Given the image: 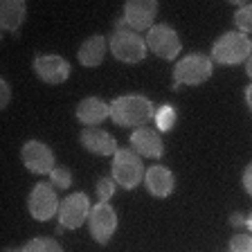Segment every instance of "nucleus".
<instances>
[{"label": "nucleus", "mask_w": 252, "mask_h": 252, "mask_svg": "<svg viewBox=\"0 0 252 252\" xmlns=\"http://www.w3.org/2000/svg\"><path fill=\"white\" fill-rule=\"evenodd\" d=\"M156 106L144 94H122L110 101V122L124 128L149 126L156 117Z\"/></svg>", "instance_id": "f257e3e1"}, {"label": "nucleus", "mask_w": 252, "mask_h": 252, "mask_svg": "<svg viewBox=\"0 0 252 252\" xmlns=\"http://www.w3.org/2000/svg\"><path fill=\"white\" fill-rule=\"evenodd\" d=\"M250 54H252V38L248 34L232 30L216 38V43L212 45L210 59L214 63H220V65H239V63H246Z\"/></svg>", "instance_id": "f03ea898"}, {"label": "nucleus", "mask_w": 252, "mask_h": 252, "mask_svg": "<svg viewBox=\"0 0 252 252\" xmlns=\"http://www.w3.org/2000/svg\"><path fill=\"white\" fill-rule=\"evenodd\" d=\"M144 173H147L144 162L131 147L117 149V153L113 156V164H110V176L115 178L117 187L135 189L137 185L144 183Z\"/></svg>", "instance_id": "7ed1b4c3"}, {"label": "nucleus", "mask_w": 252, "mask_h": 252, "mask_svg": "<svg viewBox=\"0 0 252 252\" xmlns=\"http://www.w3.org/2000/svg\"><path fill=\"white\" fill-rule=\"evenodd\" d=\"M214 72V61L207 54L191 52L173 65V90L180 86H200Z\"/></svg>", "instance_id": "20e7f679"}, {"label": "nucleus", "mask_w": 252, "mask_h": 252, "mask_svg": "<svg viewBox=\"0 0 252 252\" xmlns=\"http://www.w3.org/2000/svg\"><path fill=\"white\" fill-rule=\"evenodd\" d=\"M110 54L122 63H140L147 59V38L128 30V27H115V32L108 38Z\"/></svg>", "instance_id": "39448f33"}, {"label": "nucleus", "mask_w": 252, "mask_h": 252, "mask_svg": "<svg viewBox=\"0 0 252 252\" xmlns=\"http://www.w3.org/2000/svg\"><path fill=\"white\" fill-rule=\"evenodd\" d=\"M61 198L57 196V187L52 183H36L27 196V210L34 220H50L59 214Z\"/></svg>", "instance_id": "423d86ee"}, {"label": "nucleus", "mask_w": 252, "mask_h": 252, "mask_svg": "<svg viewBox=\"0 0 252 252\" xmlns=\"http://www.w3.org/2000/svg\"><path fill=\"white\" fill-rule=\"evenodd\" d=\"M147 47L156 57L164 59V61H173L183 52V41H180L178 32L167 23H158L147 32Z\"/></svg>", "instance_id": "0eeeda50"}, {"label": "nucleus", "mask_w": 252, "mask_h": 252, "mask_svg": "<svg viewBox=\"0 0 252 252\" xmlns=\"http://www.w3.org/2000/svg\"><path fill=\"white\" fill-rule=\"evenodd\" d=\"M158 2L156 0H128L124 2V16L117 21L115 27H128L133 32H149L156 25Z\"/></svg>", "instance_id": "6e6552de"}, {"label": "nucleus", "mask_w": 252, "mask_h": 252, "mask_svg": "<svg viewBox=\"0 0 252 252\" xmlns=\"http://www.w3.org/2000/svg\"><path fill=\"white\" fill-rule=\"evenodd\" d=\"M90 198L86 191H74L70 194L68 198L61 200V207H59V225H63L65 230H79V227L88 223V216H90Z\"/></svg>", "instance_id": "1a4fd4ad"}, {"label": "nucleus", "mask_w": 252, "mask_h": 252, "mask_svg": "<svg viewBox=\"0 0 252 252\" xmlns=\"http://www.w3.org/2000/svg\"><path fill=\"white\" fill-rule=\"evenodd\" d=\"M21 160L27 167V171L36 173V176H50L57 169V158L52 149L41 140H30L21 149Z\"/></svg>", "instance_id": "9d476101"}, {"label": "nucleus", "mask_w": 252, "mask_h": 252, "mask_svg": "<svg viewBox=\"0 0 252 252\" xmlns=\"http://www.w3.org/2000/svg\"><path fill=\"white\" fill-rule=\"evenodd\" d=\"M88 230H90V236L99 246H106V243L113 239L117 230V212L115 207L110 203H97L93 205L90 210V216H88Z\"/></svg>", "instance_id": "9b49d317"}, {"label": "nucleus", "mask_w": 252, "mask_h": 252, "mask_svg": "<svg viewBox=\"0 0 252 252\" xmlns=\"http://www.w3.org/2000/svg\"><path fill=\"white\" fill-rule=\"evenodd\" d=\"M32 68H34V74H36L41 81L50 86H59L63 81H68L70 72H72V65L70 61H65L59 54H36L34 61H32Z\"/></svg>", "instance_id": "f8f14e48"}, {"label": "nucleus", "mask_w": 252, "mask_h": 252, "mask_svg": "<svg viewBox=\"0 0 252 252\" xmlns=\"http://www.w3.org/2000/svg\"><path fill=\"white\" fill-rule=\"evenodd\" d=\"M128 144H131V149L140 158L160 160L164 156V144H162V137H160L158 128H149V126L135 128L131 133V137H128Z\"/></svg>", "instance_id": "ddd939ff"}, {"label": "nucleus", "mask_w": 252, "mask_h": 252, "mask_svg": "<svg viewBox=\"0 0 252 252\" xmlns=\"http://www.w3.org/2000/svg\"><path fill=\"white\" fill-rule=\"evenodd\" d=\"M81 147L86 149L93 156H101V158H110L117 153V140L110 135L104 128H84L81 135H79Z\"/></svg>", "instance_id": "4468645a"}, {"label": "nucleus", "mask_w": 252, "mask_h": 252, "mask_svg": "<svg viewBox=\"0 0 252 252\" xmlns=\"http://www.w3.org/2000/svg\"><path fill=\"white\" fill-rule=\"evenodd\" d=\"M144 187L153 198H167L173 194L176 187V176L171 169H167L164 164H151L144 173Z\"/></svg>", "instance_id": "2eb2a0df"}, {"label": "nucleus", "mask_w": 252, "mask_h": 252, "mask_svg": "<svg viewBox=\"0 0 252 252\" xmlns=\"http://www.w3.org/2000/svg\"><path fill=\"white\" fill-rule=\"evenodd\" d=\"M110 117V104H106L99 97H86L77 106V120L86 128H97Z\"/></svg>", "instance_id": "dca6fc26"}, {"label": "nucleus", "mask_w": 252, "mask_h": 252, "mask_svg": "<svg viewBox=\"0 0 252 252\" xmlns=\"http://www.w3.org/2000/svg\"><path fill=\"white\" fill-rule=\"evenodd\" d=\"M106 50H108V38L101 36V34H93L79 45L77 59L84 68H97L104 61Z\"/></svg>", "instance_id": "f3484780"}, {"label": "nucleus", "mask_w": 252, "mask_h": 252, "mask_svg": "<svg viewBox=\"0 0 252 252\" xmlns=\"http://www.w3.org/2000/svg\"><path fill=\"white\" fill-rule=\"evenodd\" d=\"M27 18V5L23 0H5L2 5H0V27L5 32H16L23 27Z\"/></svg>", "instance_id": "a211bd4d"}, {"label": "nucleus", "mask_w": 252, "mask_h": 252, "mask_svg": "<svg viewBox=\"0 0 252 252\" xmlns=\"http://www.w3.org/2000/svg\"><path fill=\"white\" fill-rule=\"evenodd\" d=\"M153 122H156V128L160 133H169L173 126H176V122H178V113H176V108H173L171 104H162L156 110Z\"/></svg>", "instance_id": "6ab92c4d"}, {"label": "nucleus", "mask_w": 252, "mask_h": 252, "mask_svg": "<svg viewBox=\"0 0 252 252\" xmlns=\"http://www.w3.org/2000/svg\"><path fill=\"white\" fill-rule=\"evenodd\" d=\"M23 252H65L63 246L57 239H45V236H36V239H30L23 246Z\"/></svg>", "instance_id": "aec40b11"}, {"label": "nucleus", "mask_w": 252, "mask_h": 252, "mask_svg": "<svg viewBox=\"0 0 252 252\" xmlns=\"http://www.w3.org/2000/svg\"><path fill=\"white\" fill-rule=\"evenodd\" d=\"M234 25H236V32H241V34H252V2L241 5L236 9Z\"/></svg>", "instance_id": "412c9836"}, {"label": "nucleus", "mask_w": 252, "mask_h": 252, "mask_svg": "<svg viewBox=\"0 0 252 252\" xmlns=\"http://www.w3.org/2000/svg\"><path fill=\"white\" fill-rule=\"evenodd\" d=\"M94 191H97V198H99V203H108V200L115 196V191H117L115 178H113V176H104V178H99V183H97Z\"/></svg>", "instance_id": "4be33fe9"}, {"label": "nucleus", "mask_w": 252, "mask_h": 252, "mask_svg": "<svg viewBox=\"0 0 252 252\" xmlns=\"http://www.w3.org/2000/svg\"><path fill=\"white\" fill-rule=\"evenodd\" d=\"M50 183L57 189H68L72 185V171L65 167H57L52 173H50Z\"/></svg>", "instance_id": "5701e85b"}, {"label": "nucleus", "mask_w": 252, "mask_h": 252, "mask_svg": "<svg viewBox=\"0 0 252 252\" xmlns=\"http://www.w3.org/2000/svg\"><path fill=\"white\" fill-rule=\"evenodd\" d=\"M230 252H252V234H234L230 239Z\"/></svg>", "instance_id": "b1692460"}, {"label": "nucleus", "mask_w": 252, "mask_h": 252, "mask_svg": "<svg viewBox=\"0 0 252 252\" xmlns=\"http://www.w3.org/2000/svg\"><path fill=\"white\" fill-rule=\"evenodd\" d=\"M9 99H11V86H9V81H0V106L2 108H7L9 106Z\"/></svg>", "instance_id": "393cba45"}, {"label": "nucleus", "mask_w": 252, "mask_h": 252, "mask_svg": "<svg viewBox=\"0 0 252 252\" xmlns=\"http://www.w3.org/2000/svg\"><path fill=\"white\" fill-rule=\"evenodd\" d=\"M241 183H243V189L248 191V196H252V162L243 169V176H241Z\"/></svg>", "instance_id": "a878e982"}, {"label": "nucleus", "mask_w": 252, "mask_h": 252, "mask_svg": "<svg viewBox=\"0 0 252 252\" xmlns=\"http://www.w3.org/2000/svg\"><path fill=\"white\" fill-rule=\"evenodd\" d=\"M246 220H248V216L239 214V212L230 216V223H232V225H234V227H236V225H246Z\"/></svg>", "instance_id": "bb28decb"}, {"label": "nucleus", "mask_w": 252, "mask_h": 252, "mask_svg": "<svg viewBox=\"0 0 252 252\" xmlns=\"http://www.w3.org/2000/svg\"><path fill=\"white\" fill-rule=\"evenodd\" d=\"M246 104H248V108L252 110V84L246 88Z\"/></svg>", "instance_id": "cd10ccee"}, {"label": "nucleus", "mask_w": 252, "mask_h": 252, "mask_svg": "<svg viewBox=\"0 0 252 252\" xmlns=\"http://www.w3.org/2000/svg\"><path fill=\"white\" fill-rule=\"evenodd\" d=\"M246 74L252 79V54L248 57V61H246Z\"/></svg>", "instance_id": "c85d7f7f"}, {"label": "nucleus", "mask_w": 252, "mask_h": 252, "mask_svg": "<svg viewBox=\"0 0 252 252\" xmlns=\"http://www.w3.org/2000/svg\"><path fill=\"white\" fill-rule=\"evenodd\" d=\"M246 227H248V230H250V234H252V212H250V214H248V220H246Z\"/></svg>", "instance_id": "c756f323"}, {"label": "nucleus", "mask_w": 252, "mask_h": 252, "mask_svg": "<svg viewBox=\"0 0 252 252\" xmlns=\"http://www.w3.org/2000/svg\"><path fill=\"white\" fill-rule=\"evenodd\" d=\"M2 252H23V248H5Z\"/></svg>", "instance_id": "7c9ffc66"}]
</instances>
